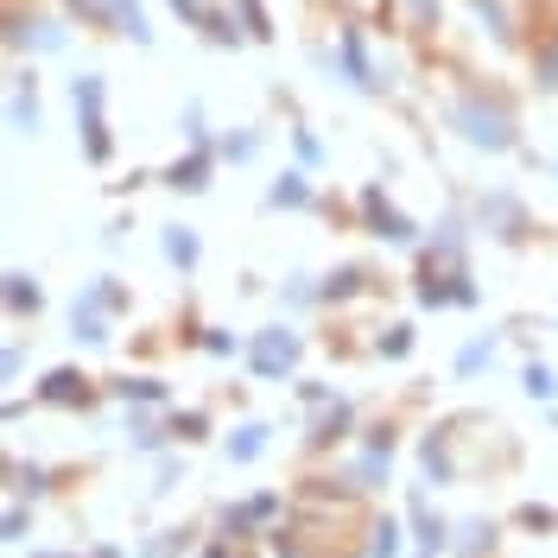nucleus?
Wrapping results in <instances>:
<instances>
[{"label": "nucleus", "instance_id": "de8ad7c7", "mask_svg": "<svg viewBox=\"0 0 558 558\" xmlns=\"http://www.w3.org/2000/svg\"><path fill=\"white\" fill-rule=\"evenodd\" d=\"M64 13L76 26H102V0H64Z\"/></svg>", "mask_w": 558, "mask_h": 558}, {"label": "nucleus", "instance_id": "864d4df0", "mask_svg": "<svg viewBox=\"0 0 558 558\" xmlns=\"http://www.w3.org/2000/svg\"><path fill=\"white\" fill-rule=\"evenodd\" d=\"M20 413H26L20 400H0V425H7V418H20Z\"/></svg>", "mask_w": 558, "mask_h": 558}, {"label": "nucleus", "instance_id": "f03ea898", "mask_svg": "<svg viewBox=\"0 0 558 558\" xmlns=\"http://www.w3.org/2000/svg\"><path fill=\"white\" fill-rule=\"evenodd\" d=\"M242 355H247V368H254L260 381H292L299 362H305V330H292V324H267V330L247 337Z\"/></svg>", "mask_w": 558, "mask_h": 558}, {"label": "nucleus", "instance_id": "5701e85b", "mask_svg": "<svg viewBox=\"0 0 558 558\" xmlns=\"http://www.w3.org/2000/svg\"><path fill=\"white\" fill-rule=\"evenodd\" d=\"M0 312L38 317V312H45V286H38L33 274H0Z\"/></svg>", "mask_w": 558, "mask_h": 558}, {"label": "nucleus", "instance_id": "6e6d98bb", "mask_svg": "<svg viewBox=\"0 0 558 558\" xmlns=\"http://www.w3.org/2000/svg\"><path fill=\"white\" fill-rule=\"evenodd\" d=\"M89 558H121V546H96V553H89Z\"/></svg>", "mask_w": 558, "mask_h": 558}, {"label": "nucleus", "instance_id": "f257e3e1", "mask_svg": "<svg viewBox=\"0 0 558 558\" xmlns=\"http://www.w3.org/2000/svg\"><path fill=\"white\" fill-rule=\"evenodd\" d=\"M445 121L476 153H521V114L508 102V89H495V83H463L445 102Z\"/></svg>", "mask_w": 558, "mask_h": 558}, {"label": "nucleus", "instance_id": "6ab92c4d", "mask_svg": "<svg viewBox=\"0 0 558 558\" xmlns=\"http://www.w3.org/2000/svg\"><path fill=\"white\" fill-rule=\"evenodd\" d=\"M102 393L121 400V407H166V400H172V387L159 381V375H114Z\"/></svg>", "mask_w": 558, "mask_h": 558}, {"label": "nucleus", "instance_id": "423d86ee", "mask_svg": "<svg viewBox=\"0 0 558 558\" xmlns=\"http://www.w3.org/2000/svg\"><path fill=\"white\" fill-rule=\"evenodd\" d=\"M216 166H222L216 140H209V146H184V153H178L172 166L159 172V184H166V191H178V197H204V191H209V178H216Z\"/></svg>", "mask_w": 558, "mask_h": 558}, {"label": "nucleus", "instance_id": "b1692460", "mask_svg": "<svg viewBox=\"0 0 558 558\" xmlns=\"http://www.w3.org/2000/svg\"><path fill=\"white\" fill-rule=\"evenodd\" d=\"M495 546H501V526L483 521V514H476V521H457V526H451V553H457V558H488Z\"/></svg>", "mask_w": 558, "mask_h": 558}, {"label": "nucleus", "instance_id": "393cba45", "mask_svg": "<svg viewBox=\"0 0 558 558\" xmlns=\"http://www.w3.org/2000/svg\"><path fill=\"white\" fill-rule=\"evenodd\" d=\"M470 13L488 26V38H495L501 51H514V45H521V33H514V7H508V0H470Z\"/></svg>", "mask_w": 558, "mask_h": 558}, {"label": "nucleus", "instance_id": "79ce46f5", "mask_svg": "<svg viewBox=\"0 0 558 558\" xmlns=\"http://www.w3.org/2000/svg\"><path fill=\"white\" fill-rule=\"evenodd\" d=\"M184 146H209V114H204V102H184Z\"/></svg>", "mask_w": 558, "mask_h": 558}, {"label": "nucleus", "instance_id": "2f4dec72", "mask_svg": "<svg viewBox=\"0 0 558 558\" xmlns=\"http://www.w3.org/2000/svg\"><path fill=\"white\" fill-rule=\"evenodd\" d=\"M413 343H418V330L400 317V324H387L381 337H375V355H381V362H407V355H413Z\"/></svg>", "mask_w": 558, "mask_h": 558}, {"label": "nucleus", "instance_id": "20e7f679", "mask_svg": "<svg viewBox=\"0 0 558 558\" xmlns=\"http://www.w3.org/2000/svg\"><path fill=\"white\" fill-rule=\"evenodd\" d=\"M470 216H476V235H488V242H501V247H521L533 235V216H526V204L514 191H483Z\"/></svg>", "mask_w": 558, "mask_h": 558}, {"label": "nucleus", "instance_id": "9d476101", "mask_svg": "<svg viewBox=\"0 0 558 558\" xmlns=\"http://www.w3.org/2000/svg\"><path fill=\"white\" fill-rule=\"evenodd\" d=\"M70 337H76L83 349H108L114 343V312H108L96 292H83V299L70 305Z\"/></svg>", "mask_w": 558, "mask_h": 558}, {"label": "nucleus", "instance_id": "09e8293b", "mask_svg": "<svg viewBox=\"0 0 558 558\" xmlns=\"http://www.w3.org/2000/svg\"><path fill=\"white\" fill-rule=\"evenodd\" d=\"M20 368H26V343H7L0 349V381H13Z\"/></svg>", "mask_w": 558, "mask_h": 558}, {"label": "nucleus", "instance_id": "ddd939ff", "mask_svg": "<svg viewBox=\"0 0 558 558\" xmlns=\"http://www.w3.org/2000/svg\"><path fill=\"white\" fill-rule=\"evenodd\" d=\"M7 128H13V134H38V128H45V114H38V70L33 64L13 76V96H7Z\"/></svg>", "mask_w": 558, "mask_h": 558}, {"label": "nucleus", "instance_id": "72a5a7b5", "mask_svg": "<svg viewBox=\"0 0 558 558\" xmlns=\"http://www.w3.org/2000/svg\"><path fill=\"white\" fill-rule=\"evenodd\" d=\"M70 108H108V76H102V70L70 76Z\"/></svg>", "mask_w": 558, "mask_h": 558}, {"label": "nucleus", "instance_id": "f704fd0d", "mask_svg": "<svg viewBox=\"0 0 558 558\" xmlns=\"http://www.w3.org/2000/svg\"><path fill=\"white\" fill-rule=\"evenodd\" d=\"M533 83H539L546 96H558V33L533 45Z\"/></svg>", "mask_w": 558, "mask_h": 558}, {"label": "nucleus", "instance_id": "dca6fc26", "mask_svg": "<svg viewBox=\"0 0 558 558\" xmlns=\"http://www.w3.org/2000/svg\"><path fill=\"white\" fill-rule=\"evenodd\" d=\"M267 209H312L317 204V191H312V172L305 166H286V172L267 184V197H260Z\"/></svg>", "mask_w": 558, "mask_h": 558}, {"label": "nucleus", "instance_id": "9b49d317", "mask_svg": "<svg viewBox=\"0 0 558 558\" xmlns=\"http://www.w3.org/2000/svg\"><path fill=\"white\" fill-rule=\"evenodd\" d=\"M267 521H279L274 488H267V495H247V501H235V508H222V533H229V539H254Z\"/></svg>", "mask_w": 558, "mask_h": 558}, {"label": "nucleus", "instance_id": "5fc2aeb1", "mask_svg": "<svg viewBox=\"0 0 558 558\" xmlns=\"http://www.w3.org/2000/svg\"><path fill=\"white\" fill-rule=\"evenodd\" d=\"M204 558H229V546H222V539H216V546H204Z\"/></svg>", "mask_w": 558, "mask_h": 558}, {"label": "nucleus", "instance_id": "8fccbe9b", "mask_svg": "<svg viewBox=\"0 0 558 558\" xmlns=\"http://www.w3.org/2000/svg\"><path fill=\"white\" fill-rule=\"evenodd\" d=\"M362 432H368V438H362L368 451H393V425H362Z\"/></svg>", "mask_w": 558, "mask_h": 558}, {"label": "nucleus", "instance_id": "39448f33", "mask_svg": "<svg viewBox=\"0 0 558 558\" xmlns=\"http://www.w3.org/2000/svg\"><path fill=\"white\" fill-rule=\"evenodd\" d=\"M337 70H343L349 89H362V96H387V89H393V76H381L375 58H368L362 26H343V33H337Z\"/></svg>", "mask_w": 558, "mask_h": 558}, {"label": "nucleus", "instance_id": "c9c22d12", "mask_svg": "<svg viewBox=\"0 0 558 558\" xmlns=\"http://www.w3.org/2000/svg\"><path fill=\"white\" fill-rule=\"evenodd\" d=\"M216 153H222L229 166H247V159L260 153V134H254V128H242V134H222V140H216Z\"/></svg>", "mask_w": 558, "mask_h": 558}, {"label": "nucleus", "instance_id": "0eeeda50", "mask_svg": "<svg viewBox=\"0 0 558 558\" xmlns=\"http://www.w3.org/2000/svg\"><path fill=\"white\" fill-rule=\"evenodd\" d=\"M0 45H7V51H58V45H64V26H58V20H38L26 7H7V13H0Z\"/></svg>", "mask_w": 558, "mask_h": 558}, {"label": "nucleus", "instance_id": "2eb2a0df", "mask_svg": "<svg viewBox=\"0 0 558 558\" xmlns=\"http://www.w3.org/2000/svg\"><path fill=\"white\" fill-rule=\"evenodd\" d=\"M418 470H425V483H432V488L457 483V457H451V425H438V432H425V445H418Z\"/></svg>", "mask_w": 558, "mask_h": 558}, {"label": "nucleus", "instance_id": "a211bd4d", "mask_svg": "<svg viewBox=\"0 0 558 558\" xmlns=\"http://www.w3.org/2000/svg\"><path fill=\"white\" fill-rule=\"evenodd\" d=\"M76 140H83V159H89V166H108V159H114L108 108H76Z\"/></svg>", "mask_w": 558, "mask_h": 558}, {"label": "nucleus", "instance_id": "603ef678", "mask_svg": "<svg viewBox=\"0 0 558 558\" xmlns=\"http://www.w3.org/2000/svg\"><path fill=\"white\" fill-rule=\"evenodd\" d=\"M204 7H209V0H172V13L184 20V26H197V20H204Z\"/></svg>", "mask_w": 558, "mask_h": 558}, {"label": "nucleus", "instance_id": "4c0bfd02", "mask_svg": "<svg viewBox=\"0 0 558 558\" xmlns=\"http://www.w3.org/2000/svg\"><path fill=\"white\" fill-rule=\"evenodd\" d=\"M292 153H299V166H305V172H317V166L330 159V153H324V140H317L312 128H305V121L292 128Z\"/></svg>", "mask_w": 558, "mask_h": 558}, {"label": "nucleus", "instance_id": "4d7b16f0", "mask_svg": "<svg viewBox=\"0 0 558 558\" xmlns=\"http://www.w3.org/2000/svg\"><path fill=\"white\" fill-rule=\"evenodd\" d=\"M418 558H432V553H418Z\"/></svg>", "mask_w": 558, "mask_h": 558}, {"label": "nucleus", "instance_id": "4be33fe9", "mask_svg": "<svg viewBox=\"0 0 558 558\" xmlns=\"http://www.w3.org/2000/svg\"><path fill=\"white\" fill-rule=\"evenodd\" d=\"M267 445H274V425H267V418H242V425L229 432L222 457H229V463H260V457H267Z\"/></svg>", "mask_w": 558, "mask_h": 558}, {"label": "nucleus", "instance_id": "6e6552de", "mask_svg": "<svg viewBox=\"0 0 558 558\" xmlns=\"http://www.w3.org/2000/svg\"><path fill=\"white\" fill-rule=\"evenodd\" d=\"M33 400L38 407H96V400H102V387L89 381V375H83V368H51V375H45V381L33 387Z\"/></svg>", "mask_w": 558, "mask_h": 558}, {"label": "nucleus", "instance_id": "7c9ffc66", "mask_svg": "<svg viewBox=\"0 0 558 558\" xmlns=\"http://www.w3.org/2000/svg\"><path fill=\"white\" fill-rule=\"evenodd\" d=\"M521 393L526 400H539V407H558V368H546V362L533 355V362L521 368Z\"/></svg>", "mask_w": 558, "mask_h": 558}, {"label": "nucleus", "instance_id": "7ed1b4c3", "mask_svg": "<svg viewBox=\"0 0 558 558\" xmlns=\"http://www.w3.org/2000/svg\"><path fill=\"white\" fill-rule=\"evenodd\" d=\"M355 222H362L375 242H387V247H418V222L387 197L381 184H362V191H355Z\"/></svg>", "mask_w": 558, "mask_h": 558}, {"label": "nucleus", "instance_id": "f8f14e48", "mask_svg": "<svg viewBox=\"0 0 558 558\" xmlns=\"http://www.w3.org/2000/svg\"><path fill=\"white\" fill-rule=\"evenodd\" d=\"M393 483V451H362L349 457V470H343V488L349 495H375V488H387Z\"/></svg>", "mask_w": 558, "mask_h": 558}, {"label": "nucleus", "instance_id": "412c9836", "mask_svg": "<svg viewBox=\"0 0 558 558\" xmlns=\"http://www.w3.org/2000/svg\"><path fill=\"white\" fill-rule=\"evenodd\" d=\"M159 254L172 260L178 274H197V267H204V242H197V229H184V222H166V229H159Z\"/></svg>", "mask_w": 558, "mask_h": 558}, {"label": "nucleus", "instance_id": "473e14b6", "mask_svg": "<svg viewBox=\"0 0 558 558\" xmlns=\"http://www.w3.org/2000/svg\"><path fill=\"white\" fill-rule=\"evenodd\" d=\"M166 432H172V445H204V438H209V413H197V407L166 413Z\"/></svg>", "mask_w": 558, "mask_h": 558}, {"label": "nucleus", "instance_id": "1a4fd4ad", "mask_svg": "<svg viewBox=\"0 0 558 558\" xmlns=\"http://www.w3.org/2000/svg\"><path fill=\"white\" fill-rule=\"evenodd\" d=\"M355 425H362V413H355V407H349L343 393H337V400H324V407H317L312 413V432H305V451H330V445H343L349 432H355Z\"/></svg>", "mask_w": 558, "mask_h": 558}, {"label": "nucleus", "instance_id": "f3484780", "mask_svg": "<svg viewBox=\"0 0 558 558\" xmlns=\"http://www.w3.org/2000/svg\"><path fill=\"white\" fill-rule=\"evenodd\" d=\"M368 286H375V274L355 267V260H349V267H330V274L317 279V305H349V299H362Z\"/></svg>", "mask_w": 558, "mask_h": 558}, {"label": "nucleus", "instance_id": "bb28decb", "mask_svg": "<svg viewBox=\"0 0 558 558\" xmlns=\"http://www.w3.org/2000/svg\"><path fill=\"white\" fill-rule=\"evenodd\" d=\"M197 33L209 38V45H247V33H242V20H235V7H204V20H197Z\"/></svg>", "mask_w": 558, "mask_h": 558}, {"label": "nucleus", "instance_id": "c85d7f7f", "mask_svg": "<svg viewBox=\"0 0 558 558\" xmlns=\"http://www.w3.org/2000/svg\"><path fill=\"white\" fill-rule=\"evenodd\" d=\"M495 355H501V337H470V343L457 349V381H470V375H483L488 362H495Z\"/></svg>", "mask_w": 558, "mask_h": 558}, {"label": "nucleus", "instance_id": "c756f323", "mask_svg": "<svg viewBox=\"0 0 558 558\" xmlns=\"http://www.w3.org/2000/svg\"><path fill=\"white\" fill-rule=\"evenodd\" d=\"M235 7V20H242L247 45H274V13H267V0H229Z\"/></svg>", "mask_w": 558, "mask_h": 558}, {"label": "nucleus", "instance_id": "37998d69", "mask_svg": "<svg viewBox=\"0 0 558 558\" xmlns=\"http://www.w3.org/2000/svg\"><path fill=\"white\" fill-rule=\"evenodd\" d=\"M184 546H191V526H178V533H166V539H146L140 558H178Z\"/></svg>", "mask_w": 558, "mask_h": 558}, {"label": "nucleus", "instance_id": "e433bc0d", "mask_svg": "<svg viewBox=\"0 0 558 558\" xmlns=\"http://www.w3.org/2000/svg\"><path fill=\"white\" fill-rule=\"evenodd\" d=\"M279 305H292V312H312V305H317V279H312V274H292L286 286H279Z\"/></svg>", "mask_w": 558, "mask_h": 558}, {"label": "nucleus", "instance_id": "4468645a", "mask_svg": "<svg viewBox=\"0 0 558 558\" xmlns=\"http://www.w3.org/2000/svg\"><path fill=\"white\" fill-rule=\"evenodd\" d=\"M96 33H114V38H128V45H153V26H146V7L140 0H102V26Z\"/></svg>", "mask_w": 558, "mask_h": 558}, {"label": "nucleus", "instance_id": "58836bf2", "mask_svg": "<svg viewBox=\"0 0 558 558\" xmlns=\"http://www.w3.org/2000/svg\"><path fill=\"white\" fill-rule=\"evenodd\" d=\"M197 349H204V355H216V362H229V355H242V337H235V330H197Z\"/></svg>", "mask_w": 558, "mask_h": 558}, {"label": "nucleus", "instance_id": "cd10ccee", "mask_svg": "<svg viewBox=\"0 0 558 558\" xmlns=\"http://www.w3.org/2000/svg\"><path fill=\"white\" fill-rule=\"evenodd\" d=\"M128 432H134V451H166L172 445L166 418H153V407H128Z\"/></svg>", "mask_w": 558, "mask_h": 558}, {"label": "nucleus", "instance_id": "3c124183", "mask_svg": "<svg viewBox=\"0 0 558 558\" xmlns=\"http://www.w3.org/2000/svg\"><path fill=\"white\" fill-rule=\"evenodd\" d=\"M299 400H305V407L317 413V407H324V400H337V393H330L324 381H305V387H299Z\"/></svg>", "mask_w": 558, "mask_h": 558}, {"label": "nucleus", "instance_id": "aec40b11", "mask_svg": "<svg viewBox=\"0 0 558 558\" xmlns=\"http://www.w3.org/2000/svg\"><path fill=\"white\" fill-rule=\"evenodd\" d=\"M407 526H413V546H418V553H451V521H445V514H432V508H425V495H413Z\"/></svg>", "mask_w": 558, "mask_h": 558}, {"label": "nucleus", "instance_id": "ea45409f", "mask_svg": "<svg viewBox=\"0 0 558 558\" xmlns=\"http://www.w3.org/2000/svg\"><path fill=\"white\" fill-rule=\"evenodd\" d=\"M20 533H33V501H13V508L0 514V546H13Z\"/></svg>", "mask_w": 558, "mask_h": 558}, {"label": "nucleus", "instance_id": "a19ab883", "mask_svg": "<svg viewBox=\"0 0 558 558\" xmlns=\"http://www.w3.org/2000/svg\"><path fill=\"white\" fill-rule=\"evenodd\" d=\"M89 292H96V299H102V305H108L114 317L128 312V286H121L114 274H96V279H89Z\"/></svg>", "mask_w": 558, "mask_h": 558}, {"label": "nucleus", "instance_id": "a18cd8bd", "mask_svg": "<svg viewBox=\"0 0 558 558\" xmlns=\"http://www.w3.org/2000/svg\"><path fill=\"white\" fill-rule=\"evenodd\" d=\"M514 526H526V533H553V526H558V514L546 508V501H526L521 514H514Z\"/></svg>", "mask_w": 558, "mask_h": 558}, {"label": "nucleus", "instance_id": "49530a36", "mask_svg": "<svg viewBox=\"0 0 558 558\" xmlns=\"http://www.w3.org/2000/svg\"><path fill=\"white\" fill-rule=\"evenodd\" d=\"M13 483H20V495H26V501H38V495L51 488V476H45L38 463H20V470H13Z\"/></svg>", "mask_w": 558, "mask_h": 558}, {"label": "nucleus", "instance_id": "a878e982", "mask_svg": "<svg viewBox=\"0 0 558 558\" xmlns=\"http://www.w3.org/2000/svg\"><path fill=\"white\" fill-rule=\"evenodd\" d=\"M362 533H368V539H362V553H368V558H400V553H407V526L393 521V514H375Z\"/></svg>", "mask_w": 558, "mask_h": 558}, {"label": "nucleus", "instance_id": "c03bdc74", "mask_svg": "<svg viewBox=\"0 0 558 558\" xmlns=\"http://www.w3.org/2000/svg\"><path fill=\"white\" fill-rule=\"evenodd\" d=\"M407 20H413L418 33H438V20H445V0H407Z\"/></svg>", "mask_w": 558, "mask_h": 558}]
</instances>
